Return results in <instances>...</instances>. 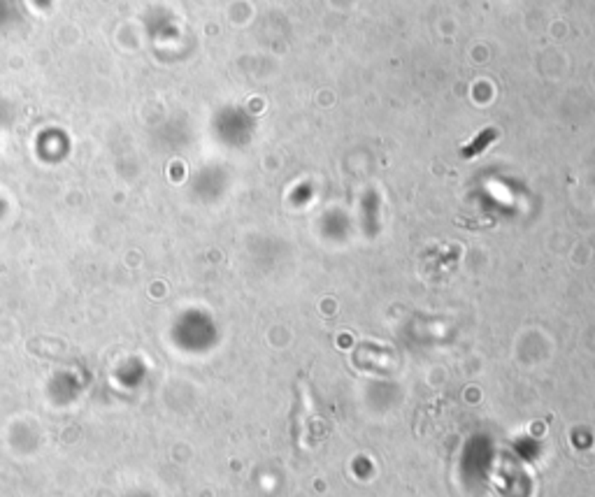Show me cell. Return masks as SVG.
Returning a JSON list of instances; mask_svg holds the SVG:
<instances>
[{"label": "cell", "mask_w": 595, "mask_h": 497, "mask_svg": "<svg viewBox=\"0 0 595 497\" xmlns=\"http://www.w3.org/2000/svg\"><path fill=\"white\" fill-rule=\"evenodd\" d=\"M496 140H498V130H496V128H484V130L470 142V145H465L463 149H460V158H463V161H470V158L482 156L484 149L489 147L491 142H496Z\"/></svg>", "instance_id": "6da1fadb"}]
</instances>
